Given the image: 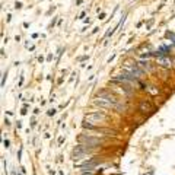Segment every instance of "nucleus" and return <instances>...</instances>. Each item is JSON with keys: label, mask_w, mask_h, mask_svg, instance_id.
<instances>
[{"label": "nucleus", "mask_w": 175, "mask_h": 175, "mask_svg": "<svg viewBox=\"0 0 175 175\" xmlns=\"http://www.w3.org/2000/svg\"><path fill=\"white\" fill-rule=\"evenodd\" d=\"M86 120L89 123H99V121H104L105 120V115L101 114V112H91L86 115Z\"/></svg>", "instance_id": "nucleus-2"}, {"label": "nucleus", "mask_w": 175, "mask_h": 175, "mask_svg": "<svg viewBox=\"0 0 175 175\" xmlns=\"http://www.w3.org/2000/svg\"><path fill=\"white\" fill-rule=\"evenodd\" d=\"M79 142H80V145H85V146H88V148H91V149L99 146L101 143H102L99 139H95V137H92V136H80V137H79Z\"/></svg>", "instance_id": "nucleus-1"}, {"label": "nucleus", "mask_w": 175, "mask_h": 175, "mask_svg": "<svg viewBox=\"0 0 175 175\" xmlns=\"http://www.w3.org/2000/svg\"><path fill=\"white\" fill-rule=\"evenodd\" d=\"M125 70H128L131 75H136V76H140V75H142V70H139L136 66H134V67H131V66H127V67H125Z\"/></svg>", "instance_id": "nucleus-3"}, {"label": "nucleus", "mask_w": 175, "mask_h": 175, "mask_svg": "<svg viewBox=\"0 0 175 175\" xmlns=\"http://www.w3.org/2000/svg\"><path fill=\"white\" fill-rule=\"evenodd\" d=\"M159 61L162 63V66H165V67H168L169 64H171V61L169 60H166V58H162V57H159Z\"/></svg>", "instance_id": "nucleus-4"}]
</instances>
